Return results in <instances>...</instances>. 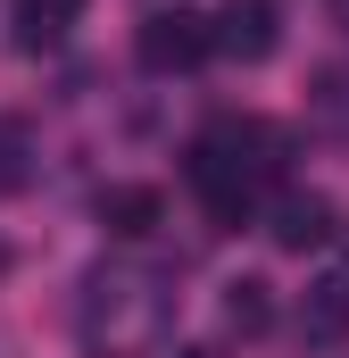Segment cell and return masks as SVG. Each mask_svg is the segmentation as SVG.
Returning a JSON list of instances; mask_svg holds the SVG:
<instances>
[{
  "label": "cell",
  "instance_id": "6da1fadb",
  "mask_svg": "<svg viewBox=\"0 0 349 358\" xmlns=\"http://www.w3.org/2000/svg\"><path fill=\"white\" fill-rule=\"evenodd\" d=\"M174 325V275H158L150 259H100L75 283V334L91 358H142L158 350Z\"/></svg>",
  "mask_w": 349,
  "mask_h": 358
},
{
  "label": "cell",
  "instance_id": "7a4b0ae2",
  "mask_svg": "<svg viewBox=\"0 0 349 358\" xmlns=\"http://www.w3.org/2000/svg\"><path fill=\"white\" fill-rule=\"evenodd\" d=\"M283 134L266 125V117H216L200 142H191V192L208 200V217H250L258 208V192L283 176Z\"/></svg>",
  "mask_w": 349,
  "mask_h": 358
},
{
  "label": "cell",
  "instance_id": "3957f363",
  "mask_svg": "<svg viewBox=\"0 0 349 358\" xmlns=\"http://www.w3.org/2000/svg\"><path fill=\"white\" fill-rule=\"evenodd\" d=\"M208 50L233 59V67H266V59L283 50V17H274L266 0H233V8L208 17Z\"/></svg>",
  "mask_w": 349,
  "mask_h": 358
},
{
  "label": "cell",
  "instance_id": "277c9868",
  "mask_svg": "<svg viewBox=\"0 0 349 358\" xmlns=\"http://www.w3.org/2000/svg\"><path fill=\"white\" fill-rule=\"evenodd\" d=\"M133 59H142L150 76H183V67H200V59H208V17H191V8H158V17L142 25Z\"/></svg>",
  "mask_w": 349,
  "mask_h": 358
},
{
  "label": "cell",
  "instance_id": "5b68a950",
  "mask_svg": "<svg viewBox=\"0 0 349 358\" xmlns=\"http://www.w3.org/2000/svg\"><path fill=\"white\" fill-rule=\"evenodd\" d=\"M333 234V200L325 192H274V208H266V242L274 250H316Z\"/></svg>",
  "mask_w": 349,
  "mask_h": 358
},
{
  "label": "cell",
  "instance_id": "8992f818",
  "mask_svg": "<svg viewBox=\"0 0 349 358\" xmlns=\"http://www.w3.org/2000/svg\"><path fill=\"white\" fill-rule=\"evenodd\" d=\"M158 217H167L158 183H108V192H100V225H108L117 242H150V234H158Z\"/></svg>",
  "mask_w": 349,
  "mask_h": 358
},
{
  "label": "cell",
  "instance_id": "52a82bcc",
  "mask_svg": "<svg viewBox=\"0 0 349 358\" xmlns=\"http://www.w3.org/2000/svg\"><path fill=\"white\" fill-rule=\"evenodd\" d=\"M299 334H308V342H341V334H349V267H333V275L308 283V300H299Z\"/></svg>",
  "mask_w": 349,
  "mask_h": 358
},
{
  "label": "cell",
  "instance_id": "ba28073f",
  "mask_svg": "<svg viewBox=\"0 0 349 358\" xmlns=\"http://www.w3.org/2000/svg\"><path fill=\"white\" fill-rule=\"evenodd\" d=\"M216 317H225V334H266V325H274V283L233 275V283H225V300H216Z\"/></svg>",
  "mask_w": 349,
  "mask_h": 358
},
{
  "label": "cell",
  "instance_id": "9c48e42d",
  "mask_svg": "<svg viewBox=\"0 0 349 358\" xmlns=\"http://www.w3.org/2000/svg\"><path fill=\"white\" fill-rule=\"evenodd\" d=\"M75 17H84V0H17V42L25 50H50L59 25H75Z\"/></svg>",
  "mask_w": 349,
  "mask_h": 358
},
{
  "label": "cell",
  "instance_id": "30bf717a",
  "mask_svg": "<svg viewBox=\"0 0 349 358\" xmlns=\"http://www.w3.org/2000/svg\"><path fill=\"white\" fill-rule=\"evenodd\" d=\"M174 358H208V350H174Z\"/></svg>",
  "mask_w": 349,
  "mask_h": 358
}]
</instances>
